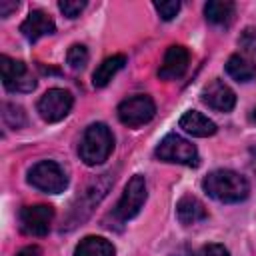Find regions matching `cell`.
Instances as JSON below:
<instances>
[{
  "instance_id": "obj_21",
  "label": "cell",
  "mask_w": 256,
  "mask_h": 256,
  "mask_svg": "<svg viewBox=\"0 0 256 256\" xmlns=\"http://www.w3.org/2000/svg\"><path fill=\"white\" fill-rule=\"evenodd\" d=\"M66 62L72 70H82L88 64V48L84 44H72L66 52Z\"/></svg>"
},
{
  "instance_id": "obj_3",
  "label": "cell",
  "mask_w": 256,
  "mask_h": 256,
  "mask_svg": "<svg viewBox=\"0 0 256 256\" xmlns=\"http://www.w3.org/2000/svg\"><path fill=\"white\" fill-rule=\"evenodd\" d=\"M156 158L162 162H172V164H184V166H198V150L192 142L178 134H166L160 144L154 150Z\"/></svg>"
},
{
  "instance_id": "obj_14",
  "label": "cell",
  "mask_w": 256,
  "mask_h": 256,
  "mask_svg": "<svg viewBox=\"0 0 256 256\" xmlns=\"http://www.w3.org/2000/svg\"><path fill=\"white\" fill-rule=\"evenodd\" d=\"M176 216H178L180 224L192 226V224H198V222L206 220L208 218V210H206V206L196 196L186 194L176 204Z\"/></svg>"
},
{
  "instance_id": "obj_2",
  "label": "cell",
  "mask_w": 256,
  "mask_h": 256,
  "mask_svg": "<svg viewBox=\"0 0 256 256\" xmlns=\"http://www.w3.org/2000/svg\"><path fill=\"white\" fill-rule=\"evenodd\" d=\"M112 150H114V136L106 124L96 122L84 130L80 138V146H78V154L84 164L88 166L102 164L108 160Z\"/></svg>"
},
{
  "instance_id": "obj_27",
  "label": "cell",
  "mask_w": 256,
  "mask_h": 256,
  "mask_svg": "<svg viewBox=\"0 0 256 256\" xmlns=\"http://www.w3.org/2000/svg\"><path fill=\"white\" fill-rule=\"evenodd\" d=\"M16 256H42V250L38 246H26L16 252Z\"/></svg>"
},
{
  "instance_id": "obj_23",
  "label": "cell",
  "mask_w": 256,
  "mask_h": 256,
  "mask_svg": "<svg viewBox=\"0 0 256 256\" xmlns=\"http://www.w3.org/2000/svg\"><path fill=\"white\" fill-rule=\"evenodd\" d=\"M58 8L64 16L68 18H76L80 16V12L86 8V2H80V0H60L58 2Z\"/></svg>"
},
{
  "instance_id": "obj_22",
  "label": "cell",
  "mask_w": 256,
  "mask_h": 256,
  "mask_svg": "<svg viewBox=\"0 0 256 256\" xmlns=\"http://www.w3.org/2000/svg\"><path fill=\"white\" fill-rule=\"evenodd\" d=\"M156 12L160 14L162 20H172L180 12V2L178 0H168V2H154Z\"/></svg>"
},
{
  "instance_id": "obj_24",
  "label": "cell",
  "mask_w": 256,
  "mask_h": 256,
  "mask_svg": "<svg viewBox=\"0 0 256 256\" xmlns=\"http://www.w3.org/2000/svg\"><path fill=\"white\" fill-rule=\"evenodd\" d=\"M238 44H240V48H244L248 54H254V52H256V28H252V26L244 28L242 34H240V38H238Z\"/></svg>"
},
{
  "instance_id": "obj_25",
  "label": "cell",
  "mask_w": 256,
  "mask_h": 256,
  "mask_svg": "<svg viewBox=\"0 0 256 256\" xmlns=\"http://www.w3.org/2000/svg\"><path fill=\"white\" fill-rule=\"evenodd\" d=\"M196 256H230V252L222 244H206L196 252Z\"/></svg>"
},
{
  "instance_id": "obj_19",
  "label": "cell",
  "mask_w": 256,
  "mask_h": 256,
  "mask_svg": "<svg viewBox=\"0 0 256 256\" xmlns=\"http://www.w3.org/2000/svg\"><path fill=\"white\" fill-rule=\"evenodd\" d=\"M116 250L110 240L102 236H86L78 242L74 256H114Z\"/></svg>"
},
{
  "instance_id": "obj_12",
  "label": "cell",
  "mask_w": 256,
  "mask_h": 256,
  "mask_svg": "<svg viewBox=\"0 0 256 256\" xmlns=\"http://www.w3.org/2000/svg\"><path fill=\"white\" fill-rule=\"evenodd\" d=\"M188 62H190L188 50L184 46H180V44H172V46H168V50L164 54V60H162L160 70H158V76L162 80H178L188 70Z\"/></svg>"
},
{
  "instance_id": "obj_4",
  "label": "cell",
  "mask_w": 256,
  "mask_h": 256,
  "mask_svg": "<svg viewBox=\"0 0 256 256\" xmlns=\"http://www.w3.org/2000/svg\"><path fill=\"white\" fill-rule=\"evenodd\" d=\"M28 182L46 194H60L68 186V176L58 162L40 160L28 170Z\"/></svg>"
},
{
  "instance_id": "obj_5",
  "label": "cell",
  "mask_w": 256,
  "mask_h": 256,
  "mask_svg": "<svg viewBox=\"0 0 256 256\" xmlns=\"http://www.w3.org/2000/svg\"><path fill=\"white\" fill-rule=\"evenodd\" d=\"M118 120L128 126V128H136L142 126L146 122H150L156 114V104L148 94H136L130 96L126 100H122L118 104Z\"/></svg>"
},
{
  "instance_id": "obj_9",
  "label": "cell",
  "mask_w": 256,
  "mask_h": 256,
  "mask_svg": "<svg viewBox=\"0 0 256 256\" xmlns=\"http://www.w3.org/2000/svg\"><path fill=\"white\" fill-rule=\"evenodd\" d=\"M54 218V208L50 204L24 206L18 214V224L26 236H46Z\"/></svg>"
},
{
  "instance_id": "obj_17",
  "label": "cell",
  "mask_w": 256,
  "mask_h": 256,
  "mask_svg": "<svg viewBox=\"0 0 256 256\" xmlns=\"http://www.w3.org/2000/svg\"><path fill=\"white\" fill-rule=\"evenodd\" d=\"M226 72L236 82H250L256 76V64L246 54H232L226 62Z\"/></svg>"
},
{
  "instance_id": "obj_26",
  "label": "cell",
  "mask_w": 256,
  "mask_h": 256,
  "mask_svg": "<svg viewBox=\"0 0 256 256\" xmlns=\"http://www.w3.org/2000/svg\"><path fill=\"white\" fill-rule=\"evenodd\" d=\"M16 8H18V2H6V0H2L0 2V16L2 18H8L10 12L16 10Z\"/></svg>"
},
{
  "instance_id": "obj_1",
  "label": "cell",
  "mask_w": 256,
  "mask_h": 256,
  "mask_svg": "<svg viewBox=\"0 0 256 256\" xmlns=\"http://www.w3.org/2000/svg\"><path fill=\"white\" fill-rule=\"evenodd\" d=\"M202 188L208 196H212L218 202H226V204L242 202L250 194L248 180L242 174H238L234 170H226V168L210 172L202 180Z\"/></svg>"
},
{
  "instance_id": "obj_13",
  "label": "cell",
  "mask_w": 256,
  "mask_h": 256,
  "mask_svg": "<svg viewBox=\"0 0 256 256\" xmlns=\"http://www.w3.org/2000/svg\"><path fill=\"white\" fill-rule=\"evenodd\" d=\"M20 32L28 42H36L42 36L54 34L56 32V24L50 18V14H46L44 10H32L26 20L20 24Z\"/></svg>"
},
{
  "instance_id": "obj_7",
  "label": "cell",
  "mask_w": 256,
  "mask_h": 256,
  "mask_svg": "<svg viewBox=\"0 0 256 256\" xmlns=\"http://www.w3.org/2000/svg\"><path fill=\"white\" fill-rule=\"evenodd\" d=\"M0 70H2V84L8 92L26 94L36 88V80L24 62L14 60L4 54V56H0Z\"/></svg>"
},
{
  "instance_id": "obj_11",
  "label": "cell",
  "mask_w": 256,
  "mask_h": 256,
  "mask_svg": "<svg viewBox=\"0 0 256 256\" xmlns=\"http://www.w3.org/2000/svg\"><path fill=\"white\" fill-rule=\"evenodd\" d=\"M202 102L216 112H230L236 106V94L226 82H222L220 78H214L210 84L204 86Z\"/></svg>"
},
{
  "instance_id": "obj_10",
  "label": "cell",
  "mask_w": 256,
  "mask_h": 256,
  "mask_svg": "<svg viewBox=\"0 0 256 256\" xmlns=\"http://www.w3.org/2000/svg\"><path fill=\"white\" fill-rule=\"evenodd\" d=\"M110 182H112L110 174H102L100 178L92 180V182L86 186V190H84L82 196L78 198V206H74L72 212H70V228L76 226L78 222H82V220L92 212V208L102 200V196H104L106 190L110 188Z\"/></svg>"
},
{
  "instance_id": "obj_18",
  "label": "cell",
  "mask_w": 256,
  "mask_h": 256,
  "mask_svg": "<svg viewBox=\"0 0 256 256\" xmlns=\"http://www.w3.org/2000/svg\"><path fill=\"white\" fill-rule=\"evenodd\" d=\"M126 64V56L124 54H114V56H108L92 74V84L96 88H104L114 76L116 72H120Z\"/></svg>"
},
{
  "instance_id": "obj_15",
  "label": "cell",
  "mask_w": 256,
  "mask_h": 256,
  "mask_svg": "<svg viewBox=\"0 0 256 256\" xmlns=\"http://www.w3.org/2000/svg\"><path fill=\"white\" fill-rule=\"evenodd\" d=\"M178 124H180V128L184 132H188L192 136H198V138H208V136L216 134V130H218L216 124L208 116H204L202 112H198V110L184 112Z\"/></svg>"
},
{
  "instance_id": "obj_16",
  "label": "cell",
  "mask_w": 256,
  "mask_h": 256,
  "mask_svg": "<svg viewBox=\"0 0 256 256\" xmlns=\"http://www.w3.org/2000/svg\"><path fill=\"white\" fill-rule=\"evenodd\" d=\"M236 6L230 0H210L204 6V16L214 26H228L234 20Z\"/></svg>"
},
{
  "instance_id": "obj_8",
  "label": "cell",
  "mask_w": 256,
  "mask_h": 256,
  "mask_svg": "<svg viewBox=\"0 0 256 256\" xmlns=\"http://www.w3.org/2000/svg\"><path fill=\"white\" fill-rule=\"evenodd\" d=\"M74 98L68 90L64 88H50L46 90L40 100H38V114L42 116L44 122H60L62 118L68 116V112L72 110Z\"/></svg>"
},
{
  "instance_id": "obj_20",
  "label": "cell",
  "mask_w": 256,
  "mask_h": 256,
  "mask_svg": "<svg viewBox=\"0 0 256 256\" xmlns=\"http://www.w3.org/2000/svg\"><path fill=\"white\" fill-rule=\"evenodd\" d=\"M2 118H4L6 126L12 128V130H20L26 124L24 108L22 106H16V104H10V102H6L2 106Z\"/></svg>"
},
{
  "instance_id": "obj_6",
  "label": "cell",
  "mask_w": 256,
  "mask_h": 256,
  "mask_svg": "<svg viewBox=\"0 0 256 256\" xmlns=\"http://www.w3.org/2000/svg\"><path fill=\"white\" fill-rule=\"evenodd\" d=\"M146 196H148V192H146L144 176L142 174H134L128 180V184H126V188H124V192H122V196H120V200H118V204L114 208V216L118 220H122V222L134 218L142 210V206L146 202Z\"/></svg>"
},
{
  "instance_id": "obj_28",
  "label": "cell",
  "mask_w": 256,
  "mask_h": 256,
  "mask_svg": "<svg viewBox=\"0 0 256 256\" xmlns=\"http://www.w3.org/2000/svg\"><path fill=\"white\" fill-rule=\"evenodd\" d=\"M250 120H252V122H254V124H256V108H254V110H252V112H250Z\"/></svg>"
}]
</instances>
